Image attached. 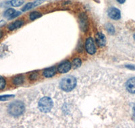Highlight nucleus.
<instances>
[{
	"label": "nucleus",
	"mask_w": 135,
	"mask_h": 128,
	"mask_svg": "<svg viewBox=\"0 0 135 128\" xmlns=\"http://www.w3.org/2000/svg\"><path fill=\"white\" fill-rule=\"evenodd\" d=\"M38 74L37 72H33V73H31L29 76V79L31 80V81H35L38 78Z\"/></svg>",
	"instance_id": "obj_21"
},
{
	"label": "nucleus",
	"mask_w": 135,
	"mask_h": 128,
	"mask_svg": "<svg viewBox=\"0 0 135 128\" xmlns=\"http://www.w3.org/2000/svg\"><path fill=\"white\" fill-rule=\"evenodd\" d=\"M41 16L42 14H41V13L35 11V12H31V14H30L29 18L31 20H35L36 19L39 18H41Z\"/></svg>",
	"instance_id": "obj_13"
},
{
	"label": "nucleus",
	"mask_w": 135,
	"mask_h": 128,
	"mask_svg": "<svg viewBox=\"0 0 135 128\" xmlns=\"http://www.w3.org/2000/svg\"><path fill=\"white\" fill-rule=\"evenodd\" d=\"M82 64V61L79 58H75L73 61H72V66L74 67V69L78 68V67H80V66H81Z\"/></svg>",
	"instance_id": "obj_14"
},
{
	"label": "nucleus",
	"mask_w": 135,
	"mask_h": 128,
	"mask_svg": "<svg viewBox=\"0 0 135 128\" xmlns=\"http://www.w3.org/2000/svg\"><path fill=\"white\" fill-rule=\"evenodd\" d=\"M25 0H11L10 4L14 7H19L23 4Z\"/></svg>",
	"instance_id": "obj_15"
},
{
	"label": "nucleus",
	"mask_w": 135,
	"mask_h": 128,
	"mask_svg": "<svg viewBox=\"0 0 135 128\" xmlns=\"http://www.w3.org/2000/svg\"><path fill=\"white\" fill-rule=\"evenodd\" d=\"M57 68L55 67H51L45 69L43 72V75L45 78H51L56 73Z\"/></svg>",
	"instance_id": "obj_10"
},
{
	"label": "nucleus",
	"mask_w": 135,
	"mask_h": 128,
	"mask_svg": "<svg viewBox=\"0 0 135 128\" xmlns=\"http://www.w3.org/2000/svg\"><path fill=\"white\" fill-rule=\"evenodd\" d=\"M134 40H135V35H134Z\"/></svg>",
	"instance_id": "obj_28"
},
{
	"label": "nucleus",
	"mask_w": 135,
	"mask_h": 128,
	"mask_svg": "<svg viewBox=\"0 0 135 128\" xmlns=\"http://www.w3.org/2000/svg\"><path fill=\"white\" fill-rule=\"evenodd\" d=\"M105 28L106 30H107V31H108L109 33H110L111 35H114V33H115V28H114V26L112 24H105Z\"/></svg>",
	"instance_id": "obj_17"
},
{
	"label": "nucleus",
	"mask_w": 135,
	"mask_h": 128,
	"mask_svg": "<svg viewBox=\"0 0 135 128\" xmlns=\"http://www.w3.org/2000/svg\"><path fill=\"white\" fill-rule=\"evenodd\" d=\"M25 111V107L23 102L16 101L9 104L8 108V112L11 115L14 117H18L24 113Z\"/></svg>",
	"instance_id": "obj_1"
},
{
	"label": "nucleus",
	"mask_w": 135,
	"mask_h": 128,
	"mask_svg": "<svg viewBox=\"0 0 135 128\" xmlns=\"http://www.w3.org/2000/svg\"><path fill=\"white\" fill-rule=\"evenodd\" d=\"M95 41L99 47H104L106 44V38L105 36L101 32H98L95 35Z\"/></svg>",
	"instance_id": "obj_8"
},
{
	"label": "nucleus",
	"mask_w": 135,
	"mask_h": 128,
	"mask_svg": "<svg viewBox=\"0 0 135 128\" xmlns=\"http://www.w3.org/2000/svg\"><path fill=\"white\" fill-rule=\"evenodd\" d=\"M72 64L69 61H65L60 63L57 67V71L61 73H67L70 70Z\"/></svg>",
	"instance_id": "obj_5"
},
{
	"label": "nucleus",
	"mask_w": 135,
	"mask_h": 128,
	"mask_svg": "<svg viewBox=\"0 0 135 128\" xmlns=\"http://www.w3.org/2000/svg\"><path fill=\"white\" fill-rule=\"evenodd\" d=\"M46 0H35V2H32V4H33V8H35V7L38 6L39 5L42 4L43 2H45Z\"/></svg>",
	"instance_id": "obj_22"
},
{
	"label": "nucleus",
	"mask_w": 135,
	"mask_h": 128,
	"mask_svg": "<svg viewBox=\"0 0 135 128\" xmlns=\"http://www.w3.org/2000/svg\"><path fill=\"white\" fill-rule=\"evenodd\" d=\"M2 37H3V32L2 31H0V39L2 38Z\"/></svg>",
	"instance_id": "obj_27"
},
{
	"label": "nucleus",
	"mask_w": 135,
	"mask_h": 128,
	"mask_svg": "<svg viewBox=\"0 0 135 128\" xmlns=\"http://www.w3.org/2000/svg\"><path fill=\"white\" fill-rule=\"evenodd\" d=\"M108 16L110 18L118 20L121 18V13L118 8L112 7V8H109V10H108Z\"/></svg>",
	"instance_id": "obj_6"
},
{
	"label": "nucleus",
	"mask_w": 135,
	"mask_h": 128,
	"mask_svg": "<svg viewBox=\"0 0 135 128\" xmlns=\"http://www.w3.org/2000/svg\"><path fill=\"white\" fill-rule=\"evenodd\" d=\"M15 12L16 10L14 9H13V8H9V9H8L6 12H5L3 15H4L5 17H8V19H9V18L15 13Z\"/></svg>",
	"instance_id": "obj_16"
},
{
	"label": "nucleus",
	"mask_w": 135,
	"mask_h": 128,
	"mask_svg": "<svg viewBox=\"0 0 135 128\" xmlns=\"http://www.w3.org/2000/svg\"><path fill=\"white\" fill-rule=\"evenodd\" d=\"M14 95H0V101H8L9 99H12V98L14 97Z\"/></svg>",
	"instance_id": "obj_18"
},
{
	"label": "nucleus",
	"mask_w": 135,
	"mask_h": 128,
	"mask_svg": "<svg viewBox=\"0 0 135 128\" xmlns=\"http://www.w3.org/2000/svg\"><path fill=\"white\" fill-rule=\"evenodd\" d=\"M79 20H80V26L82 31L86 32L88 28V19L87 16L85 14H81L79 16Z\"/></svg>",
	"instance_id": "obj_7"
},
{
	"label": "nucleus",
	"mask_w": 135,
	"mask_h": 128,
	"mask_svg": "<svg viewBox=\"0 0 135 128\" xmlns=\"http://www.w3.org/2000/svg\"><path fill=\"white\" fill-rule=\"evenodd\" d=\"M6 85V81L5 78L2 76H0V90H3Z\"/></svg>",
	"instance_id": "obj_20"
},
{
	"label": "nucleus",
	"mask_w": 135,
	"mask_h": 128,
	"mask_svg": "<svg viewBox=\"0 0 135 128\" xmlns=\"http://www.w3.org/2000/svg\"><path fill=\"white\" fill-rule=\"evenodd\" d=\"M20 14H21V12H19V11H16L15 13H14V14H13V15L10 17V18H9V20H12V19L15 18H16V17L19 16Z\"/></svg>",
	"instance_id": "obj_23"
},
{
	"label": "nucleus",
	"mask_w": 135,
	"mask_h": 128,
	"mask_svg": "<svg viewBox=\"0 0 135 128\" xmlns=\"http://www.w3.org/2000/svg\"><path fill=\"white\" fill-rule=\"evenodd\" d=\"M127 68L130 69V70H135V66H132V65H127L126 66Z\"/></svg>",
	"instance_id": "obj_24"
},
{
	"label": "nucleus",
	"mask_w": 135,
	"mask_h": 128,
	"mask_svg": "<svg viewBox=\"0 0 135 128\" xmlns=\"http://www.w3.org/2000/svg\"><path fill=\"white\" fill-rule=\"evenodd\" d=\"M38 109L42 113H49L54 106V102L49 97L45 96L41 99L38 104Z\"/></svg>",
	"instance_id": "obj_3"
},
{
	"label": "nucleus",
	"mask_w": 135,
	"mask_h": 128,
	"mask_svg": "<svg viewBox=\"0 0 135 128\" xmlns=\"http://www.w3.org/2000/svg\"><path fill=\"white\" fill-rule=\"evenodd\" d=\"M85 49L86 52L90 55H93L96 52V47H95V45L94 43V40L93 38L89 37L86 40L85 42Z\"/></svg>",
	"instance_id": "obj_4"
},
{
	"label": "nucleus",
	"mask_w": 135,
	"mask_h": 128,
	"mask_svg": "<svg viewBox=\"0 0 135 128\" xmlns=\"http://www.w3.org/2000/svg\"><path fill=\"white\" fill-rule=\"evenodd\" d=\"M126 88L131 94H135V78H132L127 81Z\"/></svg>",
	"instance_id": "obj_9"
},
{
	"label": "nucleus",
	"mask_w": 135,
	"mask_h": 128,
	"mask_svg": "<svg viewBox=\"0 0 135 128\" xmlns=\"http://www.w3.org/2000/svg\"><path fill=\"white\" fill-rule=\"evenodd\" d=\"M24 24V21H22V20H17V21L14 22L13 23L10 24L8 25V28L9 29V31H12L16 30V29H18L21 27L22 25Z\"/></svg>",
	"instance_id": "obj_11"
},
{
	"label": "nucleus",
	"mask_w": 135,
	"mask_h": 128,
	"mask_svg": "<svg viewBox=\"0 0 135 128\" xmlns=\"http://www.w3.org/2000/svg\"><path fill=\"white\" fill-rule=\"evenodd\" d=\"M33 8V4H32V2H29V3H26L23 8H22V12H26V11L30 10V9H32Z\"/></svg>",
	"instance_id": "obj_19"
},
{
	"label": "nucleus",
	"mask_w": 135,
	"mask_h": 128,
	"mask_svg": "<svg viewBox=\"0 0 135 128\" xmlns=\"http://www.w3.org/2000/svg\"><path fill=\"white\" fill-rule=\"evenodd\" d=\"M77 81L75 77L68 76L60 82V88L65 92H70L76 86Z\"/></svg>",
	"instance_id": "obj_2"
},
{
	"label": "nucleus",
	"mask_w": 135,
	"mask_h": 128,
	"mask_svg": "<svg viewBox=\"0 0 135 128\" xmlns=\"http://www.w3.org/2000/svg\"><path fill=\"white\" fill-rule=\"evenodd\" d=\"M116 1L118 2V3H124L125 2H126V0H116Z\"/></svg>",
	"instance_id": "obj_26"
},
{
	"label": "nucleus",
	"mask_w": 135,
	"mask_h": 128,
	"mask_svg": "<svg viewBox=\"0 0 135 128\" xmlns=\"http://www.w3.org/2000/svg\"><path fill=\"white\" fill-rule=\"evenodd\" d=\"M25 82V78H24L23 76H16L14 77L12 80V82L14 85L16 86H19Z\"/></svg>",
	"instance_id": "obj_12"
},
{
	"label": "nucleus",
	"mask_w": 135,
	"mask_h": 128,
	"mask_svg": "<svg viewBox=\"0 0 135 128\" xmlns=\"http://www.w3.org/2000/svg\"><path fill=\"white\" fill-rule=\"evenodd\" d=\"M132 119L135 121V104L133 107V115H132Z\"/></svg>",
	"instance_id": "obj_25"
}]
</instances>
